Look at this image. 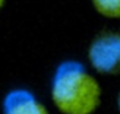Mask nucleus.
I'll return each instance as SVG.
<instances>
[{
    "label": "nucleus",
    "instance_id": "1",
    "mask_svg": "<svg viewBox=\"0 0 120 114\" xmlns=\"http://www.w3.org/2000/svg\"><path fill=\"white\" fill-rule=\"evenodd\" d=\"M50 95L62 114H94L101 104L103 91L83 63L64 60L53 73Z\"/></svg>",
    "mask_w": 120,
    "mask_h": 114
},
{
    "label": "nucleus",
    "instance_id": "2",
    "mask_svg": "<svg viewBox=\"0 0 120 114\" xmlns=\"http://www.w3.org/2000/svg\"><path fill=\"white\" fill-rule=\"evenodd\" d=\"M91 67L101 75L120 73V32L103 31L88 47Z\"/></svg>",
    "mask_w": 120,
    "mask_h": 114
},
{
    "label": "nucleus",
    "instance_id": "5",
    "mask_svg": "<svg viewBox=\"0 0 120 114\" xmlns=\"http://www.w3.org/2000/svg\"><path fill=\"white\" fill-rule=\"evenodd\" d=\"M117 108H119V114H120V92H119V97H117Z\"/></svg>",
    "mask_w": 120,
    "mask_h": 114
},
{
    "label": "nucleus",
    "instance_id": "4",
    "mask_svg": "<svg viewBox=\"0 0 120 114\" xmlns=\"http://www.w3.org/2000/svg\"><path fill=\"white\" fill-rule=\"evenodd\" d=\"M98 15L107 19H120V0H91Z\"/></svg>",
    "mask_w": 120,
    "mask_h": 114
},
{
    "label": "nucleus",
    "instance_id": "6",
    "mask_svg": "<svg viewBox=\"0 0 120 114\" xmlns=\"http://www.w3.org/2000/svg\"><path fill=\"white\" fill-rule=\"evenodd\" d=\"M4 2H6V0H0V10L3 9V6H4Z\"/></svg>",
    "mask_w": 120,
    "mask_h": 114
},
{
    "label": "nucleus",
    "instance_id": "3",
    "mask_svg": "<svg viewBox=\"0 0 120 114\" xmlns=\"http://www.w3.org/2000/svg\"><path fill=\"white\" fill-rule=\"evenodd\" d=\"M3 114H50L47 107L29 89L16 88L4 95L2 103Z\"/></svg>",
    "mask_w": 120,
    "mask_h": 114
}]
</instances>
